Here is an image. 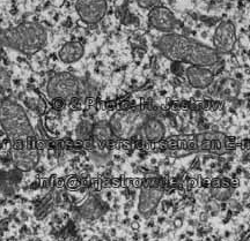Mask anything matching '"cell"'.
Listing matches in <instances>:
<instances>
[{"instance_id":"6da1fadb","label":"cell","mask_w":250,"mask_h":241,"mask_svg":"<svg viewBox=\"0 0 250 241\" xmlns=\"http://www.w3.org/2000/svg\"><path fill=\"white\" fill-rule=\"evenodd\" d=\"M156 48L166 58L175 62L212 67L220 60V53L214 48L177 33L164 34Z\"/></svg>"},{"instance_id":"7a4b0ae2","label":"cell","mask_w":250,"mask_h":241,"mask_svg":"<svg viewBox=\"0 0 250 241\" xmlns=\"http://www.w3.org/2000/svg\"><path fill=\"white\" fill-rule=\"evenodd\" d=\"M46 42L48 33L37 22H22L8 29H1L0 33V45L28 56L41 51Z\"/></svg>"},{"instance_id":"3957f363","label":"cell","mask_w":250,"mask_h":241,"mask_svg":"<svg viewBox=\"0 0 250 241\" xmlns=\"http://www.w3.org/2000/svg\"><path fill=\"white\" fill-rule=\"evenodd\" d=\"M0 125L12 142L24 141L34 136V130L21 105L11 99L0 104Z\"/></svg>"},{"instance_id":"277c9868","label":"cell","mask_w":250,"mask_h":241,"mask_svg":"<svg viewBox=\"0 0 250 241\" xmlns=\"http://www.w3.org/2000/svg\"><path fill=\"white\" fill-rule=\"evenodd\" d=\"M149 118L147 112L140 109H125L115 112L109 125L115 137L130 139L143 130L144 124Z\"/></svg>"},{"instance_id":"5b68a950","label":"cell","mask_w":250,"mask_h":241,"mask_svg":"<svg viewBox=\"0 0 250 241\" xmlns=\"http://www.w3.org/2000/svg\"><path fill=\"white\" fill-rule=\"evenodd\" d=\"M179 148L195 150V151H211L221 153L230 148L227 137L221 133H203L197 135L187 136L186 140H181L176 143Z\"/></svg>"},{"instance_id":"8992f818","label":"cell","mask_w":250,"mask_h":241,"mask_svg":"<svg viewBox=\"0 0 250 241\" xmlns=\"http://www.w3.org/2000/svg\"><path fill=\"white\" fill-rule=\"evenodd\" d=\"M80 87V80L77 76L71 73L62 72V73H57L50 77L49 82L46 84V93L51 99L73 98L79 95Z\"/></svg>"},{"instance_id":"52a82bcc","label":"cell","mask_w":250,"mask_h":241,"mask_svg":"<svg viewBox=\"0 0 250 241\" xmlns=\"http://www.w3.org/2000/svg\"><path fill=\"white\" fill-rule=\"evenodd\" d=\"M79 18L87 24H96L103 20L108 11L107 0H77Z\"/></svg>"},{"instance_id":"ba28073f","label":"cell","mask_w":250,"mask_h":241,"mask_svg":"<svg viewBox=\"0 0 250 241\" xmlns=\"http://www.w3.org/2000/svg\"><path fill=\"white\" fill-rule=\"evenodd\" d=\"M236 27L232 21H221L214 30L213 48L220 53H229L233 51L236 44Z\"/></svg>"},{"instance_id":"9c48e42d","label":"cell","mask_w":250,"mask_h":241,"mask_svg":"<svg viewBox=\"0 0 250 241\" xmlns=\"http://www.w3.org/2000/svg\"><path fill=\"white\" fill-rule=\"evenodd\" d=\"M148 23L153 29L164 34L175 33L179 27V21L173 12L162 4L149 9Z\"/></svg>"},{"instance_id":"30bf717a","label":"cell","mask_w":250,"mask_h":241,"mask_svg":"<svg viewBox=\"0 0 250 241\" xmlns=\"http://www.w3.org/2000/svg\"><path fill=\"white\" fill-rule=\"evenodd\" d=\"M162 196H164V190L159 187H145L142 189L139 195L138 202V211L143 217L148 218L154 214L155 209L158 208Z\"/></svg>"},{"instance_id":"8fae6325","label":"cell","mask_w":250,"mask_h":241,"mask_svg":"<svg viewBox=\"0 0 250 241\" xmlns=\"http://www.w3.org/2000/svg\"><path fill=\"white\" fill-rule=\"evenodd\" d=\"M187 80L195 89H206L214 82V72L206 66L190 65L186 71Z\"/></svg>"},{"instance_id":"7c38bea8","label":"cell","mask_w":250,"mask_h":241,"mask_svg":"<svg viewBox=\"0 0 250 241\" xmlns=\"http://www.w3.org/2000/svg\"><path fill=\"white\" fill-rule=\"evenodd\" d=\"M13 162L19 170L21 171H30L36 167L39 163L40 155L36 149H21V150H13L12 153Z\"/></svg>"},{"instance_id":"4fadbf2b","label":"cell","mask_w":250,"mask_h":241,"mask_svg":"<svg viewBox=\"0 0 250 241\" xmlns=\"http://www.w3.org/2000/svg\"><path fill=\"white\" fill-rule=\"evenodd\" d=\"M83 55H85V48L80 42L76 40L65 43L58 51V57L64 64H74L79 61Z\"/></svg>"},{"instance_id":"5bb4252c","label":"cell","mask_w":250,"mask_h":241,"mask_svg":"<svg viewBox=\"0 0 250 241\" xmlns=\"http://www.w3.org/2000/svg\"><path fill=\"white\" fill-rule=\"evenodd\" d=\"M143 133L145 139L149 142H160L165 137L166 127L160 119L149 117L143 126Z\"/></svg>"},{"instance_id":"9a60e30c","label":"cell","mask_w":250,"mask_h":241,"mask_svg":"<svg viewBox=\"0 0 250 241\" xmlns=\"http://www.w3.org/2000/svg\"><path fill=\"white\" fill-rule=\"evenodd\" d=\"M103 205L95 197H89L87 201L80 206V215L88 221L98 219L103 215Z\"/></svg>"},{"instance_id":"2e32d148","label":"cell","mask_w":250,"mask_h":241,"mask_svg":"<svg viewBox=\"0 0 250 241\" xmlns=\"http://www.w3.org/2000/svg\"><path fill=\"white\" fill-rule=\"evenodd\" d=\"M240 82L235 79L227 77L221 81L220 87H219V96L225 99H233L236 98L240 93Z\"/></svg>"},{"instance_id":"e0dca14e","label":"cell","mask_w":250,"mask_h":241,"mask_svg":"<svg viewBox=\"0 0 250 241\" xmlns=\"http://www.w3.org/2000/svg\"><path fill=\"white\" fill-rule=\"evenodd\" d=\"M92 136L99 142H107L110 140L114 134H112L109 121H100V123L93 125Z\"/></svg>"},{"instance_id":"ac0fdd59","label":"cell","mask_w":250,"mask_h":241,"mask_svg":"<svg viewBox=\"0 0 250 241\" xmlns=\"http://www.w3.org/2000/svg\"><path fill=\"white\" fill-rule=\"evenodd\" d=\"M211 196L218 201H227L233 195V189L228 188V187H218V188L210 189Z\"/></svg>"},{"instance_id":"d6986e66","label":"cell","mask_w":250,"mask_h":241,"mask_svg":"<svg viewBox=\"0 0 250 241\" xmlns=\"http://www.w3.org/2000/svg\"><path fill=\"white\" fill-rule=\"evenodd\" d=\"M92 130H93V125H90L87 121H83L81 123L77 128V135L80 137V139H88V137L92 136Z\"/></svg>"},{"instance_id":"ffe728a7","label":"cell","mask_w":250,"mask_h":241,"mask_svg":"<svg viewBox=\"0 0 250 241\" xmlns=\"http://www.w3.org/2000/svg\"><path fill=\"white\" fill-rule=\"evenodd\" d=\"M11 87V74L4 68H0V89H8Z\"/></svg>"},{"instance_id":"44dd1931","label":"cell","mask_w":250,"mask_h":241,"mask_svg":"<svg viewBox=\"0 0 250 241\" xmlns=\"http://www.w3.org/2000/svg\"><path fill=\"white\" fill-rule=\"evenodd\" d=\"M137 5L143 9H152L156 6L161 5V0H136Z\"/></svg>"},{"instance_id":"7402d4cb","label":"cell","mask_w":250,"mask_h":241,"mask_svg":"<svg viewBox=\"0 0 250 241\" xmlns=\"http://www.w3.org/2000/svg\"><path fill=\"white\" fill-rule=\"evenodd\" d=\"M64 101L65 99L62 98H54L52 99V103H54V106L56 109H61L62 108V105H64Z\"/></svg>"},{"instance_id":"603a6c76","label":"cell","mask_w":250,"mask_h":241,"mask_svg":"<svg viewBox=\"0 0 250 241\" xmlns=\"http://www.w3.org/2000/svg\"><path fill=\"white\" fill-rule=\"evenodd\" d=\"M221 187V180L220 179H214L211 181V188H218Z\"/></svg>"},{"instance_id":"cb8c5ba5","label":"cell","mask_w":250,"mask_h":241,"mask_svg":"<svg viewBox=\"0 0 250 241\" xmlns=\"http://www.w3.org/2000/svg\"><path fill=\"white\" fill-rule=\"evenodd\" d=\"M174 225L176 227H181V226H182V221H181V219H176V221H175Z\"/></svg>"},{"instance_id":"d4e9b609","label":"cell","mask_w":250,"mask_h":241,"mask_svg":"<svg viewBox=\"0 0 250 241\" xmlns=\"http://www.w3.org/2000/svg\"><path fill=\"white\" fill-rule=\"evenodd\" d=\"M131 227H132V230H138V228H139V223H137V222H133V223L131 224Z\"/></svg>"},{"instance_id":"484cf974","label":"cell","mask_w":250,"mask_h":241,"mask_svg":"<svg viewBox=\"0 0 250 241\" xmlns=\"http://www.w3.org/2000/svg\"><path fill=\"white\" fill-rule=\"evenodd\" d=\"M201 219H202L203 222H204V219L206 221V215H205V214H202V215H201Z\"/></svg>"},{"instance_id":"4316f807","label":"cell","mask_w":250,"mask_h":241,"mask_svg":"<svg viewBox=\"0 0 250 241\" xmlns=\"http://www.w3.org/2000/svg\"><path fill=\"white\" fill-rule=\"evenodd\" d=\"M0 33H1V28H0Z\"/></svg>"}]
</instances>
